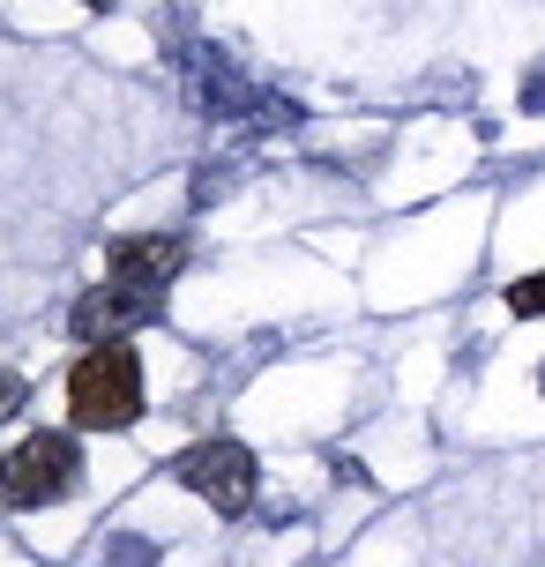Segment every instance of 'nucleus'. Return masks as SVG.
<instances>
[{
    "instance_id": "f257e3e1",
    "label": "nucleus",
    "mask_w": 545,
    "mask_h": 567,
    "mask_svg": "<svg viewBox=\"0 0 545 567\" xmlns=\"http://www.w3.org/2000/svg\"><path fill=\"white\" fill-rule=\"evenodd\" d=\"M68 419H75V433H127L143 419V359H135V343H90L75 359Z\"/></svg>"
},
{
    "instance_id": "f03ea898",
    "label": "nucleus",
    "mask_w": 545,
    "mask_h": 567,
    "mask_svg": "<svg viewBox=\"0 0 545 567\" xmlns=\"http://www.w3.org/2000/svg\"><path fill=\"white\" fill-rule=\"evenodd\" d=\"M83 485V449L68 433H23L0 455V501L8 508H53Z\"/></svg>"
},
{
    "instance_id": "7ed1b4c3",
    "label": "nucleus",
    "mask_w": 545,
    "mask_h": 567,
    "mask_svg": "<svg viewBox=\"0 0 545 567\" xmlns=\"http://www.w3.org/2000/svg\"><path fill=\"white\" fill-rule=\"evenodd\" d=\"M173 478L195 493V501H209L217 515H247L255 508V485H261V463L247 455V441H195V449L173 455Z\"/></svg>"
},
{
    "instance_id": "20e7f679",
    "label": "nucleus",
    "mask_w": 545,
    "mask_h": 567,
    "mask_svg": "<svg viewBox=\"0 0 545 567\" xmlns=\"http://www.w3.org/2000/svg\"><path fill=\"white\" fill-rule=\"evenodd\" d=\"M165 313V291H150V284H90L83 299H75V337L83 343H127V329H143Z\"/></svg>"
},
{
    "instance_id": "39448f33",
    "label": "nucleus",
    "mask_w": 545,
    "mask_h": 567,
    "mask_svg": "<svg viewBox=\"0 0 545 567\" xmlns=\"http://www.w3.org/2000/svg\"><path fill=\"white\" fill-rule=\"evenodd\" d=\"M179 261H187V231H143V239H113V269L120 284H150V291H165L179 277Z\"/></svg>"
},
{
    "instance_id": "423d86ee",
    "label": "nucleus",
    "mask_w": 545,
    "mask_h": 567,
    "mask_svg": "<svg viewBox=\"0 0 545 567\" xmlns=\"http://www.w3.org/2000/svg\"><path fill=\"white\" fill-rule=\"evenodd\" d=\"M508 313H523V321H538V313H545V269L508 284Z\"/></svg>"
},
{
    "instance_id": "0eeeda50",
    "label": "nucleus",
    "mask_w": 545,
    "mask_h": 567,
    "mask_svg": "<svg viewBox=\"0 0 545 567\" xmlns=\"http://www.w3.org/2000/svg\"><path fill=\"white\" fill-rule=\"evenodd\" d=\"M23 396H30V389H23V373H8V367H0V425L23 411Z\"/></svg>"
},
{
    "instance_id": "6e6552de",
    "label": "nucleus",
    "mask_w": 545,
    "mask_h": 567,
    "mask_svg": "<svg viewBox=\"0 0 545 567\" xmlns=\"http://www.w3.org/2000/svg\"><path fill=\"white\" fill-rule=\"evenodd\" d=\"M523 105H531V113H545V75H538L531 90H523Z\"/></svg>"
},
{
    "instance_id": "1a4fd4ad",
    "label": "nucleus",
    "mask_w": 545,
    "mask_h": 567,
    "mask_svg": "<svg viewBox=\"0 0 545 567\" xmlns=\"http://www.w3.org/2000/svg\"><path fill=\"white\" fill-rule=\"evenodd\" d=\"M83 8H113V0H83Z\"/></svg>"
}]
</instances>
